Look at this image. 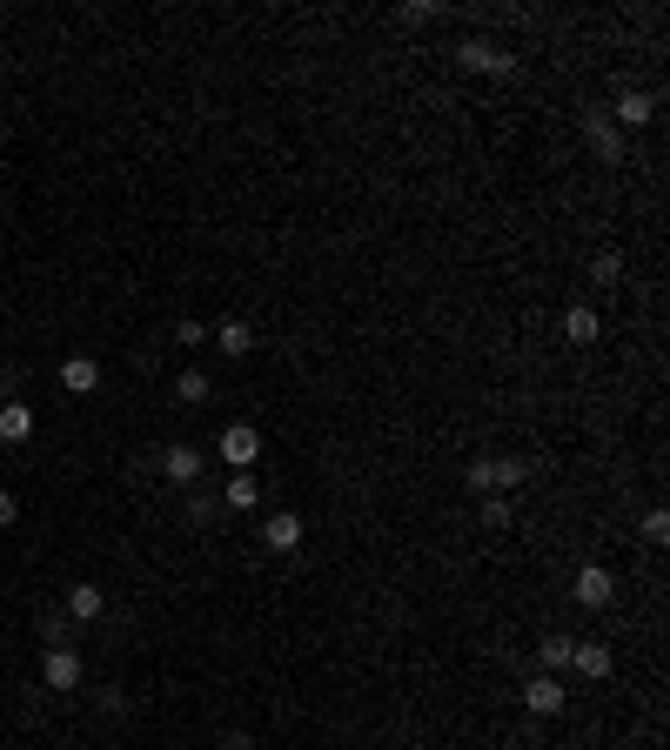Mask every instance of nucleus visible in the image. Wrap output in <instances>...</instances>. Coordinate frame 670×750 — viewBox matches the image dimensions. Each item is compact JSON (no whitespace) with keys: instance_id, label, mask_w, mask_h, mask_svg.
I'll use <instances>...</instances> for the list:
<instances>
[{"instance_id":"nucleus-5","label":"nucleus","mask_w":670,"mask_h":750,"mask_svg":"<svg viewBox=\"0 0 670 750\" xmlns=\"http://www.w3.org/2000/svg\"><path fill=\"white\" fill-rule=\"evenodd\" d=\"M302 536H309V530H302V516H289V509L262 523V543H268L275 556H295V550H302Z\"/></svg>"},{"instance_id":"nucleus-19","label":"nucleus","mask_w":670,"mask_h":750,"mask_svg":"<svg viewBox=\"0 0 670 750\" xmlns=\"http://www.w3.org/2000/svg\"><path fill=\"white\" fill-rule=\"evenodd\" d=\"M590 282H603V288H617V282H624V255H617V248H603L597 262H590Z\"/></svg>"},{"instance_id":"nucleus-7","label":"nucleus","mask_w":670,"mask_h":750,"mask_svg":"<svg viewBox=\"0 0 670 750\" xmlns=\"http://www.w3.org/2000/svg\"><path fill=\"white\" fill-rule=\"evenodd\" d=\"M523 704H530L536 717H557L563 710V684L557 677H530V684H523Z\"/></svg>"},{"instance_id":"nucleus-15","label":"nucleus","mask_w":670,"mask_h":750,"mask_svg":"<svg viewBox=\"0 0 670 750\" xmlns=\"http://www.w3.org/2000/svg\"><path fill=\"white\" fill-rule=\"evenodd\" d=\"M34 436V409H27V402H7V409H0V442H27Z\"/></svg>"},{"instance_id":"nucleus-25","label":"nucleus","mask_w":670,"mask_h":750,"mask_svg":"<svg viewBox=\"0 0 670 750\" xmlns=\"http://www.w3.org/2000/svg\"><path fill=\"white\" fill-rule=\"evenodd\" d=\"M14 516H21V503H14V496H7V489H0V530H7V523H14Z\"/></svg>"},{"instance_id":"nucleus-21","label":"nucleus","mask_w":670,"mask_h":750,"mask_svg":"<svg viewBox=\"0 0 670 750\" xmlns=\"http://www.w3.org/2000/svg\"><path fill=\"white\" fill-rule=\"evenodd\" d=\"M483 530H510V503H503V496L483 503Z\"/></svg>"},{"instance_id":"nucleus-3","label":"nucleus","mask_w":670,"mask_h":750,"mask_svg":"<svg viewBox=\"0 0 670 750\" xmlns=\"http://www.w3.org/2000/svg\"><path fill=\"white\" fill-rule=\"evenodd\" d=\"M41 684L47 690H74V684H81V657H74V643H54V650L41 657Z\"/></svg>"},{"instance_id":"nucleus-24","label":"nucleus","mask_w":670,"mask_h":750,"mask_svg":"<svg viewBox=\"0 0 670 750\" xmlns=\"http://www.w3.org/2000/svg\"><path fill=\"white\" fill-rule=\"evenodd\" d=\"M201 335H208V322H175V342H188V349H195Z\"/></svg>"},{"instance_id":"nucleus-8","label":"nucleus","mask_w":670,"mask_h":750,"mask_svg":"<svg viewBox=\"0 0 670 750\" xmlns=\"http://www.w3.org/2000/svg\"><path fill=\"white\" fill-rule=\"evenodd\" d=\"M610 114H617L624 128H644L650 114H657V94H644V88H624V94H617V108H610Z\"/></svg>"},{"instance_id":"nucleus-26","label":"nucleus","mask_w":670,"mask_h":750,"mask_svg":"<svg viewBox=\"0 0 670 750\" xmlns=\"http://www.w3.org/2000/svg\"><path fill=\"white\" fill-rule=\"evenodd\" d=\"M222 750H248V737H228V744H222Z\"/></svg>"},{"instance_id":"nucleus-6","label":"nucleus","mask_w":670,"mask_h":750,"mask_svg":"<svg viewBox=\"0 0 670 750\" xmlns=\"http://www.w3.org/2000/svg\"><path fill=\"white\" fill-rule=\"evenodd\" d=\"M610 596H617L610 570H603V563H583V570H577V603H583V610H603Z\"/></svg>"},{"instance_id":"nucleus-4","label":"nucleus","mask_w":670,"mask_h":750,"mask_svg":"<svg viewBox=\"0 0 670 750\" xmlns=\"http://www.w3.org/2000/svg\"><path fill=\"white\" fill-rule=\"evenodd\" d=\"M456 61L476 67V74H516V54H503V47H490V41H463Z\"/></svg>"},{"instance_id":"nucleus-2","label":"nucleus","mask_w":670,"mask_h":750,"mask_svg":"<svg viewBox=\"0 0 670 750\" xmlns=\"http://www.w3.org/2000/svg\"><path fill=\"white\" fill-rule=\"evenodd\" d=\"M222 456L235 469H255V456H262V429H255V422H228L222 429Z\"/></svg>"},{"instance_id":"nucleus-1","label":"nucleus","mask_w":670,"mask_h":750,"mask_svg":"<svg viewBox=\"0 0 670 750\" xmlns=\"http://www.w3.org/2000/svg\"><path fill=\"white\" fill-rule=\"evenodd\" d=\"M523 483H530V463H516V456H503V463L476 456V463H469V489H483V496H490V489H523Z\"/></svg>"},{"instance_id":"nucleus-22","label":"nucleus","mask_w":670,"mask_h":750,"mask_svg":"<svg viewBox=\"0 0 670 750\" xmlns=\"http://www.w3.org/2000/svg\"><path fill=\"white\" fill-rule=\"evenodd\" d=\"M644 543H670V516L664 509H650L644 516Z\"/></svg>"},{"instance_id":"nucleus-18","label":"nucleus","mask_w":670,"mask_h":750,"mask_svg":"<svg viewBox=\"0 0 670 750\" xmlns=\"http://www.w3.org/2000/svg\"><path fill=\"white\" fill-rule=\"evenodd\" d=\"M215 342H222V349H228V355H248V349H255V329H248L242 315H228L222 329H215Z\"/></svg>"},{"instance_id":"nucleus-20","label":"nucleus","mask_w":670,"mask_h":750,"mask_svg":"<svg viewBox=\"0 0 670 750\" xmlns=\"http://www.w3.org/2000/svg\"><path fill=\"white\" fill-rule=\"evenodd\" d=\"M175 396H181V402H208V375H201V369H188V375L175 382Z\"/></svg>"},{"instance_id":"nucleus-12","label":"nucleus","mask_w":670,"mask_h":750,"mask_svg":"<svg viewBox=\"0 0 670 750\" xmlns=\"http://www.w3.org/2000/svg\"><path fill=\"white\" fill-rule=\"evenodd\" d=\"M101 603H108V596L94 590V583H74V590H67V623H94Z\"/></svg>"},{"instance_id":"nucleus-10","label":"nucleus","mask_w":670,"mask_h":750,"mask_svg":"<svg viewBox=\"0 0 670 750\" xmlns=\"http://www.w3.org/2000/svg\"><path fill=\"white\" fill-rule=\"evenodd\" d=\"M94 382H101V369H94L88 355H67V362H61V389H67V396H88Z\"/></svg>"},{"instance_id":"nucleus-9","label":"nucleus","mask_w":670,"mask_h":750,"mask_svg":"<svg viewBox=\"0 0 670 750\" xmlns=\"http://www.w3.org/2000/svg\"><path fill=\"white\" fill-rule=\"evenodd\" d=\"M161 476H168V483H195V476H201V449H188V442H175V449L161 456Z\"/></svg>"},{"instance_id":"nucleus-16","label":"nucleus","mask_w":670,"mask_h":750,"mask_svg":"<svg viewBox=\"0 0 670 750\" xmlns=\"http://www.w3.org/2000/svg\"><path fill=\"white\" fill-rule=\"evenodd\" d=\"M570 670H577V677H610V650H603V643H577V650H570Z\"/></svg>"},{"instance_id":"nucleus-17","label":"nucleus","mask_w":670,"mask_h":750,"mask_svg":"<svg viewBox=\"0 0 670 750\" xmlns=\"http://www.w3.org/2000/svg\"><path fill=\"white\" fill-rule=\"evenodd\" d=\"M563 335H570V342H577V349H583V342H597V335H603L597 309H570V315H563Z\"/></svg>"},{"instance_id":"nucleus-11","label":"nucleus","mask_w":670,"mask_h":750,"mask_svg":"<svg viewBox=\"0 0 670 750\" xmlns=\"http://www.w3.org/2000/svg\"><path fill=\"white\" fill-rule=\"evenodd\" d=\"M583 134H590V148H597L603 161H624V134L610 128V121H603V114H590V121H583Z\"/></svg>"},{"instance_id":"nucleus-14","label":"nucleus","mask_w":670,"mask_h":750,"mask_svg":"<svg viewBox=\"0 0 670 750\" xmlns=\"http://www.w3.org/2000/svg\"><path fill=\"white\" fill-rule=\"evenodd\" d=\"M255 496H262V483H255V469H235L222 483V503L228 509H255Z\"/></svg>"},{"instance_id":"nucleus-23","label":"nucleus","mask_w":670,"mask_h":750,"mask_svg":"<svg viewBox=\"0 0 670 750\" xmlns=\"http://www.w3.org/2000/svg\"><path fill=\"white\" fill-rule=\"evenodd\" d=\"M41 637H47V650H54V643H67V610H54V617L41 623Z\"/></svg>"},{"instance_id":"nucleus-13","label":"nucleus","mask_w":670,"mask_h":750,"mask_svg":"<svg viewBox=\"0 0 670 750\" xmlns=\"http://www.w3.org/2000/svg\"><path fill=\"white\" fill-rule=\"evenodd\" d=\"M570 650H577V637H543V643H536L543 677H563V670H570Z\"/></svg>"}]
</instances>
